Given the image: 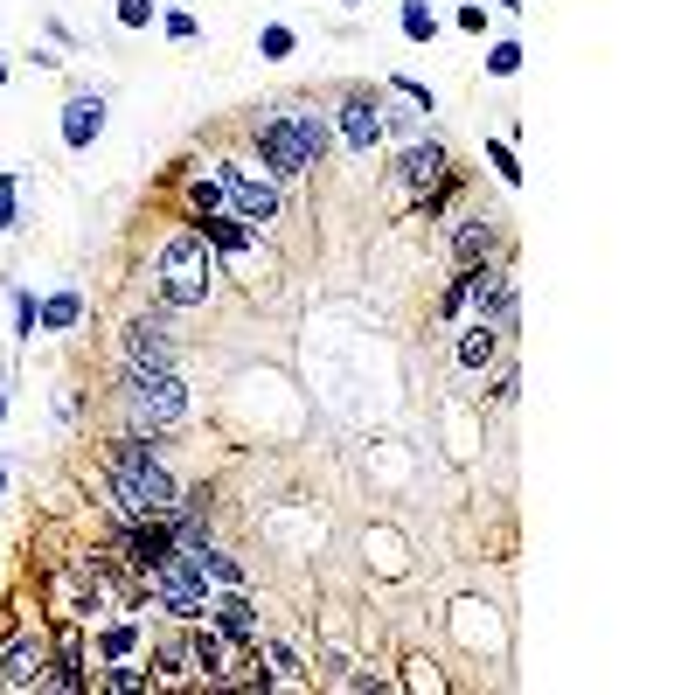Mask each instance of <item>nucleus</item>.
<instances>
[{
    "label": "nucleus",
    "instance_id": "obj_5",
    "mask_svg": "<svg viewBox=\"0 0 695 695\" xmlns=\"http://www.w3.org/2000/svg\"><path fill=\"white\" fill-rule=\"evenodd\" d=\"M216 188H223V209L237 216V223H251V230H265L278 216V181L272 174H251L244 160H216V174H209Z\"/></svg>",
    "mask_w": 695,
    "mask_h": 695
},
{
    "label": "nucleus",
    "instance_id": "obj_4",
    "mask_svg": "<svg viewBox=\"0 0 695 695\" xmlns=\"http://www.w3.org/2000/svg\"><path fill=\"white\" fill-rule=\"evenodd\" d=\"M146 584H153V605L174 612V619H202V612H209V577L195 570V550H188V543H174V550L160 556V563L146 570Z\"/></svg>",
    "mask_w": 695,
    "mask_h": 695
},
{
    "label": "nucleus",
    "instance_id": "obj_29",
    "mask_svg": "<svg viewBox=\"0 0 695 695\" xmlns=\"http://www.w3.org/2000/svg\"><path fill=\"white\" fill-rule=\"evenodd\" d=\"M0 487H7V473H0Z\"/></svg>",
    "mask_w": 695,
    "mask_h": 695
},
{
    "label": "nucleus",
    "instance_id": "obj_11",
    "mask_svg": "<svg viewBox=\"0 0 695 695\" xmlns=\"http://www.w3.org/2000/svg\"><path fill=\"white\" fill-rule=\"evenodd\" d=\"M341 139H348L355 153H376V139H383V112H376L369 98H348V105H341Z\"/></svg>",
    "mask_w": 695,
    "mask_h": 695
},
{
    "label": "nucleus",
    "instance_id": "obj_23",
    "mask_svg": "<svg viewBox=\"0 0 695 695\" xmlns=\"http://www.w3.org/2000/svg\"><path fill=\"white\" fill-rule=\"evenodd\" d=\"M258 49H265V56H292V28H265Z\"/></svg>",
    "mask_w": 695,
    "mask_h": 695
},
{
    "label": "nucleus",
    "instance_id": "obj_24",
    "mask_svg": "<svg viewBox=\"0 0 695 695\" xmlns=\"http://www.w3.org/2000/svg\"><path fill=\"white\" fill-rule=\"evenodd\" d=\"M119 21H126V28H146V21H153V0H119Z\"/></svg>",
    "mask_w": 695,
    "mask_h": 695
},
{
    "label": "nucleus",
    "instance_id": "obj_12",
    "mask_svg": "<svg viewBox=\"0 0 695 695\" xmlns=\"http://www.w3.org/2000/svg\"><path fill=\"white\" fill-rule=\"evenodd\" d=\"M487 251H494V223L466 216V223L452 230V258H459V272H466V265H487Z\"/></svg>",
    "mask_w": 695,
    "mask_h": 695
},
{
    "label": "nucleus",
    "instance_id": "obj_25",
    "mask_svg": "<svg viewBox=\"0 0 695 695\" xmlns=\"http://www.w3.org/2000/svg\"><path fill=\"white\" fill-rule=\"evenodd\" d=\"M7 223H14V181L0 174V230H7Z\"/></svg>",
    "mask_w": 695,
    "mask_h": 695
},
{
    "label": "nucleus",
    "instance_id": "obj_15",
    "mask_svg": "<svg viewBox=\"0 0 695 695\" xmlns=\"http://www.w3.org/2000/svg\"><path fill=\"white\" fill-rule=\"evenodd\" d=\"M265 682H272V689H299V682H306V668H299V654H292L285 640H265Z\"/></svg>",
    "mask_w": 695,
    "mask_h": 695
},
{
    "label": "nucleus",
    "instance_id": "obj_1",
    "mask_svg": "<svg viewBox=\"0 0 695 695\" xmlns=\"http://www.w3.org/2000/svg\"><path fill=\"white\" fill-rule=\"evenodd\" d=\"M112 501L133 515V522H153V515H167L181 494H174V480L160 473V459H153V445H146V431L133 438H119L112 445Z\"/></svg>",
    "mask_w": 695,
    "mask_h": 695
},
{
    "label": "nucleus",
    "instance_id": "obj_17",
    "mask_svg": "<svg viewBox=\"0 0 695 695\" xmlns=\"http://www.w3.org/2000/svg\"><path fill=\"white\" fill-rule=\"evenodd\" d=\"M77 320H84V299H77V292L42 299V327H77Z\"/></svg>",
    "mask_w": 695,
    "mask_h": 695
},
{
    "label": "nucleus",
    "instance_id": "obj_10",
    "mask_svg": "<svg viewBox=\"0 0 695 695\" xmlns=\"http://www.w3.org/2000/svg\"><path fill=\"white\" fill-rule=\"evenodd\" d=\"M202 619H216V633H223V640H258V612H251L244 584H223V598H216Z\"/></svg>",
    "mask_w": 695,
    "mask_h": 695
},
{
    "label": "nucleus",
    "instance_id": "obj_22",
    "mask_svg": "<svg viewBox=\"0 0 695 695\" xmlns=\"http://www.w3.org/2000/svg\"><path fill=\"white\" fill-rule=\"evenodd\" d=\"M105 689H146V675L126 668V661H112V668H105Z\"/></svg>",
    "mask_w": 695,
    "mask_h": 695
},
{
    "label": "nucleus",
    "instance_id": "obj_3",
    "mask_svg": "<svg viewBox=\"0 0 695 695\" xmlns=\"http://www.w3.org/2000/svg\"><path fill=\"white\" fill-rule=\"evenodd\" d=\"M119 397H126V417H133L139 431H167V424L188 417V390H181L174 369H126Z\"/></svg>",
    "mask_w": 695,
    "mask_h": 695
},
{
    "label": "nucleus",
    "instance_id": "obj_28",
    "mask_svg": "<svg viewBox=\"0 0 695 695\" xmlns=\"http://www.w3.org/2000/svg\"><path fill=\"white\" fill-rule=\"evenodd\" d=\"M0 84H7V70H0Z\"/></svg>",
    "mask_w": 695,
    "mask_h": 695
},
{
    "label": "nucleus",
    "instance_id": "obj_7",
    "mask_svg": "<svg viewBox=\"0 0 695 695\" xmlns=\"http://www.w3.org/2000/svg\"><path fill=\"white\" fill-rule=\"evenodd\" d=\"M445 188V153L438 146H411L404 160H397V195L404 202H431Z\"/></svg>",
    "mask_w": 695,
    "mask_h": 695
},
{
    "label": "nucleus",
    "instance_id": "obj_13",
    "mask_svg": "<svg viewBox=\"0 0 695 695\" xmlns=\"http://www.w3.org/2000/svg\"><path fill=\"white\" fill-rule=\"evenodd\" d=\"M452 355H459V369H487V362L501 355V327H487V320H473V327L459 334V348H452Z\"/></svg>",
    "mask_w": 695,
    "mask_h": 695
},
{
    "label": "nucleus",
    "instance_id": "obj_8",
    "mask_svg": "<svg viewBox=\"0 0 695 695\" xmlns=\"http://www.w3.org/2000/svg\"><path fill=\"white\" fill-rule=\"evenodd\" d=\"M126 369H174V341L160 320H133L126 327Z\"/></svg>",
    "mask_w": 695,
    "mask_h": 695
},
{
    "label": "nucleus",
    "instance_id": "obj_2",
    "mask_svg": "<svg viewBox=\"0 0 695 695\" xmlns=\"http://www.w3.org/2000/svg\"><path fill=\"white\" fill-rule=\"evenodd\" d=\"M153 278H160V299H167V306H202V299H209V278H216V265H209V237H202V230L167 237Z\"/></svg>",
    "mask_w": 695,
    "mask_h": 695
},
{
    "label": "nucleus",
    "instance_id": "obj_20",
    "mask_svg": "<svg viewBox=\"0 0 695 695\" xmlns=\"http://www.w3.org/2000/svg\"><path fill=\"white\" fill-rule=\"evenodd\" d=\"M487 153H494V167H501V181H508V188H515V181H522V167H515V146H508V139H494V146H487Z\"/></svg>",
    "mask_w": 695,
    "mask_h": 695
},
{
    "label": "nucleus",
    "instance_id": "obj_18",
    "mask_svg": "<svg viewBox=\"0 0 695 695\" xmlns=\"http://www.w3.org/2000/svg\"><path fill=\"white\" fill-rule=\"evenodd\" d=\"M404 35H411V42H431V35H438V21H431L424 0H404Z\"/></svg>",
    "mask_w": 695,
    "mask_h": 695
},
{
    "label": "nucleus",
    "instance_id": "obj_9",
    "mask_svg": "<svg viewBox=\"0 0 695 695\" xmlns=\"http://www.w3.org/2000/svg\"><path fill=\"white\" fill-rule=\"evenodd\" d=\"M49 682V647L42 640H21L0 654V689H42Z\"/></svg>",
    "mask_w": 695,
    "mask_h": 695
},
{
    "label": "nucleus",
    "instance_id": "obj_14",
    "mask_svg": "<svg viewBox=\"0 0 695 695\" xmlns=\"http://www.w3.org/2000/svg\"><path fill=\"white\" fill-rule=\"evenodd\" d=\"M98 126H105V105H98V98H70V105H63V139H70V146H91Z\"/></svg>",
    "mask_w": 695,
    "mask_h": 695
},
{
    "label": "nucleus",
    "instance_id": "obj_6",
    "mask_svg": "<svg viewBox=\"0 0 695 695\" xmlns=\"http://www.w3.org/2000/svg\"><path fill=\"white\" fill-rule=\"evenodd\" d=\"M258 153H265V174H272V181H292V174H306V167H313V160H306V146H299V133L285 126V112L258 126Z\"/></svg>",
    "mask_w": 695,
    "mask_h": 695
},
{
    "label": "nucleus",
    "instance_id": "obj_16",
    "mask_svg": "<svg viewBox=\"0 0 695 695\" xmlns=\"http://www.w3.org/2000/svg\"><path fill=\"white\" fill-rule=\"evenodd\" d=\"M285 126L299 133V146H306V160H313V167L327 160V146H334V133H327V119H313V112H285Z\"/></svg>",
    "mask_w": 695,
    "mask_h": 695
},
{
    "label": "nucleus",
    "instance_id": "obj_19",
    "mask_svg": "<svg viewBox=\"0 0 695 695\" xmlns=\"http://www.w3.org/2000/svg\"><path fill=\"white\" fill-rule=\"evenodd\" d=\"M487 70H494V77H515V70H522V49H515V42H494V49H487Z\"/></svg>",
    "mask_w": 695,
    "mask_h": 695
},
{
    "label": "nucleus",
    "instance_id": "obj_27",
    "mask_svg": "<svg viewBox=\"0 0 695 695\" xmlns=\"http://www.w3.org/2000/svg\"><path fill=\"white\" fill-rule=\"evenodd\" d=\"M0 417H7V397H0Z\"/></svg>",
    "mask_w": 695,
    "mask_h": 695
},
{
    "label": "nucleus",
    "instance_id": "obj_26",
    "mask_svg": "<svg viewBox=\"0 0 695 695\" xmlns=\"http://www.w3.org/2000/svg\"><path fill=\"white\" fill-rule=\"evenodd\" d=\"M494 7H522V0H494Z\"/></svg>",
    "mask_w": 695,
    "mask_h": 695
},
{
    "label": "nucleus",
    "instance_id": "obj_21",
    "mask_svg": "<svg viewBox=\"0 0 695 695\" xmlns=\"http://www.w3.org/2000/svg\"><path fill=\"white\" fill-rule=\"evenodd\" d=\"M133 626H112V633H105V661H126V654H133Z\"/></svg>",
    "mask_w": 695,
    "mask_h": 695
}]
</instances>
